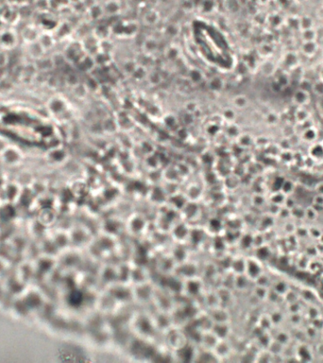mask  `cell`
Here are the masks:
<instances>
[{"mask_svg": "<svg viewBox=\"0 0 323 363\" xmlns=\"http://www.w3.org/2000/svg\"><path fill=\"white\" fill-rule=\"evenodd\" d=\"M19 44V36L14 30L0 32V49L6 51L15 50Z\"/></svg>", "mask_w": 323, "mask_h": 363, "instance_id": "6da1fadb", "label": "cell"}, {"mask_svg": "<svg viewBox=\"0 0 323 363\" xmlns=\"http://www.w3.org/2000/svg\"><path fill=\"white\" fill-rule=\"evenodd\" d=\"M39 36H40V33L37 32L36 29H33V28H26L24 30V32L21 33V37H22V40L27 44V45H30V44H33L38 41L39 39Z\"/></svg>", "mask_w": 323, "mask_h": 363, "instance_id": "7a4b0ae2", "label": "cell"}, {"mask_svg": "<svg viewBox=\"0 0 323 363\" xmlns=\"http://www.w3.org/2000/svg\"><path fill=\"white\" fill-rule=\"evenodd\" d=\"M10 57L8 51L0 49V68H5L9 65Z\"/></svg>", "mask_w": 323, "mask_h": 363, "instance_id": "3957f363", "label": "cell"}]
</instances>
